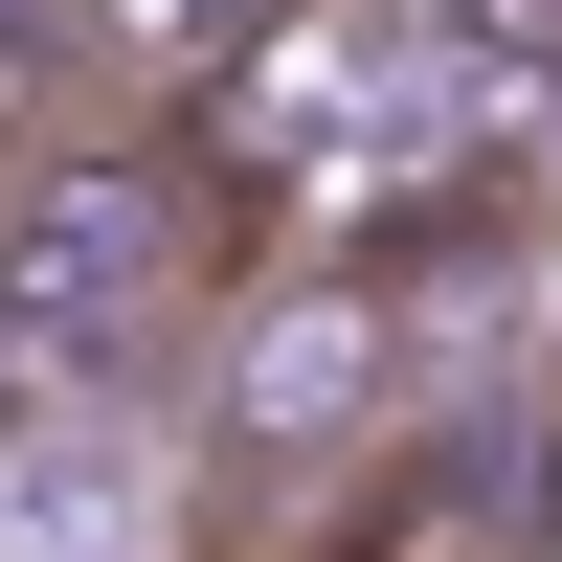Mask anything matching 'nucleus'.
<instances>
[{
	"mask_svg": "<svg viewBox=\"0 0 562 562\" xmlns=\"http://www.w3.org/2000/svg\"><path fill=\"white\" fill-rule=\"evenodd\" d=\"M495 540H518V562H562V360L495 405Z\"/></svg>",
	"mask_w": 562,
	"mask_h": 562,
	"instance_id": "4",
	"label": "nucleus"
},
{
	"mask_svg": "<svg viewBox=\"0 0 562 562\" xmlns=\"http://www.w3.org/2000/svg\"><path fill=\"white\" fill-rule=\"evenodd\" d=\"M45 23H68V68L113 90V113H180V90H203L270 0H45Z\"/></svg>",
	"mask_w": 562,
	"mask_h": 562,
	"instance_id": "3",
	"label": "nucleus"
},
{
	"mask_svg": "<svg viewBox=\"0 0 562 562\" xmlns=\"http://www.w3.org/2000/svg\"><path fill=\"white\" fill-rule=\"evenodd\" d=\"M0 562H203V540L135 518V473L90 450V405H23L0 428Z\"/></svg>",
	"mask_w": 562,
	"mask_h": 562,
	"instance_id": "2",
	"label": "nucleus"
},
{
	"mask_svg": "<svg viewBox=\"0 0 562 562\" xmlns=\"http://www.w3.org/2000/svg\"><path fill=\"white\" fill-rule=\"evenodd\" d=\"M270 203L203 158L180 113H113L90 90L23 180H0V428L23 405H135L203 360V315L248 293Z\"/></svg>",
	"mask_w": 562,
	"mask_h": 562,
	"instance_id": "1",
	"label": "nucleus"
}]
</instances>
